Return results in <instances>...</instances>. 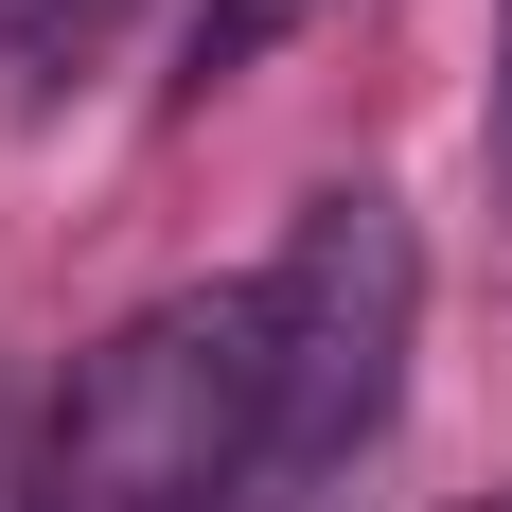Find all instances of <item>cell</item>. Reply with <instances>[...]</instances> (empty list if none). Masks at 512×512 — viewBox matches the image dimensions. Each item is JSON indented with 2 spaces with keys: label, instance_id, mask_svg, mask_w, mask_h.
Masks as SVG:
<instances>
[{
  "label": "cell",
  "instance_id": "obj_1",
  "mask_svg": "<svg viewBox=\"0 0 512 512\" xmlns=\"http://www.w3.org/2000/svg\"><path fill=\"white\" fill-rule=\"evenodd\" d=\"M407 336H424V248H407V195H301L283 265H265V495L301 512L318 477H354L407 407Z\"/></svg>",
  "mask_w": 512,
  "mask_h": 512
},
{
  "label": "cell",
  "instance_id": "obj_2",
  "mask_svg": "<svg viewBox=\"0 0 512 512\" xmlns=\"http://www.w3.org/2000/svg\"><path fill=\"white\" fill-rule=\"evenodd\" d=\"M106 18H124V0H0V106H53L106 53Z\"/></svg>",
  "mask_w": 512,
  "mask_h": 512
},
{
  "label": "cell",
  "instance_id": "obj_3",
  "mask_svg": "<svg viewBox=\"0 0 512 512\" xmlns=\"http://www.w3.org/2000/svg\"><path fill=\"white\" fill-rule=\"evenodd\" d=\"M301 18H318V0H212V18H195V89H230V71H265V53L301 36Z\"/></svg>",
  "mask_w": 512,
  "mask_h": 512
},
{
  "label": "cell",
  "instance_id": "obj_4",
  "mask_svg": "<svg viewBox=\"0 0 512 512\" xmlns=\"http://www.w3.org/2000/svg\"><path fill=\"white\" fill-rule=\"evenodd\" d=\"M0 512H53V460L18 442V424H0Z\"/></svg>",
  "mask_w": 512,
  "mask_h": 512
},
{
  "label": "cell",
  "instance_id": "obj_5",
  "mask_svg": "<svg viewBox=\"0 0 512 512\" xmlns=\"http://www.w3.org/2000/svg\"><path fill=\"white\" fill-rule=\"evenodd\" d=\"M477 512H512V495H477Z\"/></svg>",
  "mask_w": 512,
  "mask_h": 512
}]
</instances>
